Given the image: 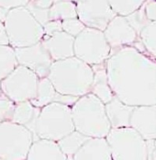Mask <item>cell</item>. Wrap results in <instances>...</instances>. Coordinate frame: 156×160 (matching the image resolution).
Returning a JSON list of instances; mask_svg holds the SVG:
<instances>
[{"label":"cell","instance_id":"obj_1","mask_svg":"<svg viewBox=\"0 0 156 160\" xmlns=\"http://www.w3.org/2000/svg\"><path fill=\"white\" fill-rule=\"evenodd\" d=\"M109 87L125 104H156V60L134 46L112 51L106 61Z\"/></svg>","mask_w":156,"mask_h":160},{"label":"cell","instance_id":"obj_2","mask_svg":"<svg viewBox=\"0 0 156 160\" xmlns=\"http://www.w3.org/2000/svg\"><path fill=\"white\" fill-rule=\"evenodd\" d=\"M47 78L56 92L80 98L90 92L94 71L91 65L72 56L53 61Z\"/></svg>","mask_w":156,"mask_h":160},{"label":"cell","instance_id":"obj_3","mask_svg":"<svg viewBox=\"0 0 156 160\" xmlns=\"http://www.w3.org/2000/svg\"><path fill=\"white\" fill-rule=\"evenodd\" d=\"M75 129L84 135L106 137L111 129L105 104L92 93L78 98L71 107Z\"/></svg>","mask_w":156,"mask_h":160},{"label":"cell","instance_id":"obj_4","mask_svg":"<svg viewBox=\"0 0 156 160\" xmlns=\"http://www.w3.org/2000/svg\"><path fill=\"white\" fill-rule=\"evenodd\" d=\"M9 45L26 47L41 42L44 36L42 25L32 16L26 7L11 8L4 20Z\"/></svg>","mask_w":156,"mask_h":160},{"label":"cell","instance_id":"obj_5","mask_svg":"<svg viewBox=\"0 0 156 160\" xmlns=\"http://www.w3.org/2000/svg\"><path fill=\"white\" fill-rule=\"evenodd\" d=\"M74 130L70 106L53 101L41 108L35 123L36 140L41 138L57 142Z\"/></svg>","mask_w":156,"mask_h":160},{"label":"cell","instance_id":"obj_6","mask_svg":"<svg viewBox=\"0 0 156 160\" xmlns=\"http://www.w3.org/2000/svg\"><path fill=\"white\" fill-rule=\"evenodd\" d=\"M106 140L112 160H147L146 142L130 126L111 128Z\"/></svg>","mask_w":156,"mask_h":160},{"label":"cell","instance_id":"obj_7","mask_svg":"<svg viewBox=\"0 0 156 160\" xmlns=\"http://www.w3.org/2000/svg\"><path fill=\"white\" fill-rule=\"evenodd\" d=\"M34 134L23 125L12 121L0 122V158L26 160Z\"/></svg>","mask_w":156,"mask_h":160},{"label":"cell","instance_id":"obj_8","mask_svg":"<svg viewBox=\"0 0 156 160\" xmlns=\"http://www.w3.org/2000/svg\"><path fill=\"white\" fill-rule=\"evenodd\" d=\"M74 53L78 59L93 66L106 63L111 48L102 31L85 27L75 37Z\"/></svg>","mask_w":156,"mask_h":160},{"label":"cell","instance_id":"obj_9","mask_svg":"<svg viewBox=\"0 0 156 160\" xmlns=\"http://www.w3.org/2000/svg\"><path fill=\"white\" fill-rule=\"evenodd\" d=\"M39 77L31 69L17 64L16 68L0 82L1 91L15 103L31 101L37 94Z\"/></svg>","mask_w":156,"mask_h":160},{"label":"cell","instance_id":"obj_10","mask_svg":"<svg viewBox=\"0 0 156 160\" xmlns=\"http://www.w3.org/2000/svg\"><path fill=\"white\" fill-rule=\"evenodd\" d=\"M77 18L85 27L104 31L116 16L108 0H73Z\"/></svg>","mask_w":156,"mask_h":160},{"label":"cell","instance_id":"obj_11","mask_svg":"<svg viewBox=\"0 0 156 160\" xmlns=\"http://www.w3.org/2000/svg\"><path fill=\"white\" fill-rule=\"evenodd\" d=\"M17 64L33 71L39 78L48 77L52 60L41 42L26 47L14 48Z\"/></svg>","mask_w":156,"mask_h":160},{"label":"cell","instance_id":"obj_12","mask_svg":"<svg viewBox=\"0 0 156 160\" xmlns=\"http://www.w3.org/2000/svg\"><path fill=\"white\" fill-rule=\"evenodd\" d=\"M103 32L111 52L132 45L138 39L137 32L129 25L126 18L119 15H116L109 21Z\"/></svg>","mask_w":156,"mask_h":160},{"label":"cell","instance_id":"obj_13","mask_svg":"<svg viewBox=\"0 0 156 160\" xmlns=\"http://www.w3.org/2000/svg\"><path fill=\"white\" fill-rule=\"evenodd\" d=\"M130 127L136 130L145 141L156 138V104L134 107Z\"/></svg>","mask_w":156,"mask_h":160},{"label":"cell","instance_id":"obj_14","mask_svg":"<svg viewBox=\"0 0 156 160\" xmlns=\"http://www.w3.org/2000/svg\"><path fill=\"white\" fill-rule=\"evenodd\" d=\"M41 43L45 47L52 61L63 60L75 56V37L63 31L56 32L49 37H43Z\"/></svg>","mask_w":156,"mask_h":160},{"label":"cell","instance_id":"obj_15","mask_svg":"<svg viewBox=\"0 0 156 160\" xmlns=\"http://www.w3.org/2000/svg\"><path fill=\"white\" fill-rule=\"evenodd\" d=\"M72 160H112L106 137L89 138L73 156Z\"/></svg>","mask_w":156,"mask_h":160},{"label":"cell","instance_id":"obj_16","mask_svg":"<svg viewBox=\"0 0 156 160\" xmlns=\"http://www.w3.org/2000/svg\"><path fill=\"white\" fill-rule=\"evenodd\" d=\"M26 160H69L62 153L59 144L48 139L33 141Z\"/></svg>","mask_w":156,"mask_h":160},{"label":"cell","instance_id":"obj_17","mask_svg":"<svg viewBox=\"0 0 156 160\" xmlns=\"http://www.w3.org/2000/svg\"><path fill=\"white\" fill-rule=\"evenodd\" d=\"M106 113L111 128H122L130 126V118L134 107L125 104L117 97L105 104Z\"/></svg>","mask_w":156,"mask_h":160},{"label":"cell","instance_id":"obj_18","mask_svg":"<svg viewBox=\"0 0 156 160\" xmlns=\"http://www.w3.org/2000/svg\"><path fill=\"white\" fill-rule=\"evenodd\" d=\"M92 68L94 71V79L90 93L94 94L104 104H106L114 97L108 81L106 63L93 65Z\"/></svg>","mask_w":156,"mask_h":160},{"label":"cell","instance_id":"obj_19","mask_svg":"<svg viewBox=\"0 0 156 160\" xmlns=\"http://www.w3.org/2000/svg\"><path fill=\"white\" fill-rule=\"evenodd\" d=\"M40 111H41L40 108L35 107L29 100L16 103L15 110H14L11 121L17 124L27 127L34 134V137L36 140L35 123H36V120L38 118Z\"/></svg>","mask_w":156,"mask_h":160},{"label":"cell","instance_id":"obj_20","mask_svg":"<svg viewBox=\"0 0 156 160\" xmlns=\"http://www.w3.org/2000/svg\"><path fill=\"white\" fill-rule=\"evenodd\" d=\"M49 20H65L77 18L76 7L73 0H55L49 8Z\"/></svg>","mask_w":156,"mask_h":160},{"label":"cell","instance_id":"obj_21","mask_svg":"<svg viewBox=\"0 0 156 160\" xmlns=\"http://www.w3.org/2000/svg\"><path fill=\"white\" fill-rule=\"evenodd\" d=\"M89 138L90 137L84 135L76 130H74L72 132L68 133L62 139L57 141V144H59L62 153L68 158V159L72 160L73 156Z\"/></svg>","mask_w":156,"mask_h":160},{"label":"cell","instance_id":"obj_22","mask_svg":"<svg viewBox=\"0 0 156 160\" xmlns=\"http://www.w3.org/2000/svg\"><path fill=\"white\" fill-rule=\"evenodd\" d=\"M57 92L48 78H41L38 82L36 97L31 102L37 108H42L47 104L53 102Z\"/></svg>","mask_w":156,"mask_h":160},{"label":"cell","instance_id":"obj_23","mask_svg":"<svg viewBox=\"0 0 156 160\" xmlns=\"http://www.w3.org/2000/svg\"><path fill=\"white\" fill-rule=\"evenodd\" d=\"M17 64L14 48L9 44L0 45V82L7 78Z\"/></svg>","mask_w":156,"mask_h":160},{"label":"cell","instance_id":"obj_24","mask_svg":"<svg viewBox=\"0 0 156 160\" xmlns=\"http://www.w3.org/2000/svg\"><path fill=\"white\" fill-rule=\"evenodd\" d=\"M146 52L156 60V21H150L139 34Z\"/></svg>","mask_w":156,"mask_h":160},{"label":"cell","instance_id":"obj_25","mask_svg":"<svg viewBox=\"0 0 156 160\" xmlns=\"http://www.w3.org/2000/svg\"><path fill=\"white\" fill-rule=\"evenodd\" d=\"M116 15L126 17L134 12L144 4L146 0H108Z\"/></svg>","mask_w":156,"mask_h":160},{"label":"cell","instance_id":"obj_26","mask_svg":"<svg viewBox=\"0 0 156 160\" xmlns=\"http://www.w3.org/2000/svg\"><path fill=\"white\" fill-rule=\"evenodd\" d=\"M125 18L128 20V22L129 23V25L135 30V32H137L138 36L140 34V31L150 22L145 14L144 4L140 7V8H138L137 10H135L134 12L130 13L129 15L126 16Z\"/></svg>","mask_w":156,"mask_h":160},{"label":"cell","instance_id":"obj_27","mask_svg":"<svg viewBox=\"0 0 156 160\" xmlns=\"http://www.w3.org/2000/svg\"><path fill=\"white\" fill-rule=\"evenodd\" d=\"M16 103L3 93L0 95V122L12 120Z\"/></svg>","mask_w":156,"mask_h":160},{"label":"cell","instance_id":"obj_28","mask_svg":"<svg viewBox=\"0 0 156 160\" xmlns=\"http://www.w3.org/2000/svg\"><path fill=\"white\" fill-rule=\"evenodd\" d=\"M62 28L63 32L68 33L73 37H76L85 28V26L82 23V21L78 18H68L62 20Z\"/></svg>","mask_w":156,"mask_h":160},{"label":"cell","instance_id":"obj_29","mask_svg":"<svg viewBox=\"0 0 156 160\" xmlns=\"http://www.w3.org/2000/svg\"><path fill=\"white\" fill-rule=\"evenodd\" d=\"M26 8L30 10L32 16L34 17L42 26L46 23L47 21H49V12H48L49 8H38V7L32 5L31 3H28Z\"/></svg>","mask_w":156,"mask_h":160},{"label":"cell","instance_id":"obj_30","mask_svg":"<svg viewBox=\"0 0 156 160\" xmlns=\"http://www.w3.org/2000/svg\"><path fill=\"white\" fill-rule=\"evenodd\" d=\"M42 27H43V32H44L43 37H49L56 32L62 31L61 20H49Z\"/></svg>","mask_w":156,"mask_h":160},{"label":"cell","instance_id":"obj_31","mask_svg":"<svg viewBox=\"0 0 156 160\" xmlns=\"http://www.w3.org/2000/svg\"><path fill=\"white\" fill-rule=\"evenodd\" d=\"M144 9L149 21H156V0L145 1Z\"/></svg>","mask_w":156,"mask_h":160},{"label":"cell","instance_id":"obj_32","mask_svg":"<svg viewBox=\"0 0 156 160\" xmlns=\"http://www.w3.org/2000/svg\"><path fill=\"white\" fill-rule=\"evenodd\" d=\"M30 0H0V7L6 9H11L18 7H26Z\"/></svg>","mask_w":156,"mask_h":160},{"label":"cell","instance_id":"obj_33","mask_svg":"<svg viewBox=\"0 0 156 160\" xmlns=\"http://www.w3.org/2000/svg\"><path fill=\"white\" fill-rule=\"evenodd\" d=\"M147 160H156V138L146 140Z\"/></svg>","mask_w":156,"mask_h":160},{"label":"cell","instance_id":"obj_34","mask_svg":"<svg viewBox=\"0 0 156 160\" xmlns=\"http://www.w3.org/2000/svg\"><path fill=\"white\" fill-rule=\"evenodd\" d=\"M55 0H30L29 3L41 8H49Z\"/></svg>","mask_w":156,"mask_h":160},{"label":"cell","instance_id":"obj_35","mask_svg":"<svg viewBox=\"0 0 156 160\" xmlns=\"http://www.w3.org/2000/svg\"><path fill=\"white\" fill-rule=\"evenodd\" d=\"M7 44H9V42L5 29V25L4 22L0 20V45H7Z\"/></svg>","mask_w":156,"mask_h":160},{"label":"cell","instance_id":"obj_36","mask_svg":"<svg viewBox=\"0 0 156 160\" xmlns=\"http://www.w3.org/2000/svg\"><path fill=\"white\" fill-rule=\"evenodd\" d=\"M7 11H8V9H6V8L0 7V20H1V21L4 22V20H5V18H6V16H7Z\"/></svg>","mask_w":156,"mask_h":160},{"label":"cell","instance_id":"obj_37","mask_svg":"<svg viewBox=\"0 0 156 160\" xmlns=\"http://www.w3.org/2000/svg\"><path fill=\"white\" fill-rule=\"evenodd\" d=\"M2 94V91H1V88H0V95Z\"/></svg>","mask_w":156,"mask_h":160},{"label":"cell","instance_id":"obj_38","mask_svg":"<svg viewBox=\"0 0 156 160\" xmlns=\"http://www.w3.org/2000/svg\"><path fill=\"white\" fill-rule=\"evenodd\" d=\"M0 160H3V159H1V158H0Z\"/></svg>","mask_w":156,"mask_h":160}]
</instances>
